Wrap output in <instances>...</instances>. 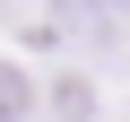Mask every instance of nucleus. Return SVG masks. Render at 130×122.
I'll use <instances>...</instances> for the list:
<instances>
[{"instance_id": "1", "label": "nucleus", "mask_w": 130, "mask_h": 122, "mask_svg": "<svg viewBox=\"0 0 130 122\" xmlns=\"http://www.w3.org/2000/svg\"><path fill=\"white\" fill-rule=\"evenodd\" d=\"M43 35H61V44H113L121 35V0H52Z\"/></svg>"}, {"instance_id": "2", "label": "nucleus", "mask_w": 130, "mask_h": 122, "mask_svg": "<svg viewBox=\"0 0 130 122\" xmlns=\"http://www.w3.org/2000/svg\"><path fill=\"white\" fill-rule=\"evenodd\" d=\"M26 113H35V79L18 61H0V122H26Z\"/></svg>"}, {"instance_id": "3", "label": "nucleus", "mask_w": 130, "mask_h": 122, "mask_svg": "<svg viewBox=\"0 0 130 122\" xmlns=\"http://www.w3.org/2000/svg\"><path fill=\"white\" fill-rule=\"evenodd\" d=\"M52 113H61V122H87V113H95V87H87L78 70H61V87H52Z\"/></svg>"}]
</instances>
